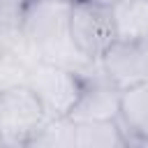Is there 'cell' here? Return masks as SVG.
<instances>
[{
    "instance_id": "obj_1",
    "label": "cell",
    "mask_w": 148,
    "mask_h": 148,
    "mask_svg": "<svg viewBox=\"0 0 148 148\" xmlns=\"http://www.w3.org/2000/svg\"><path fill=\"white\" fill-rule=\"evenodd\" d=\"M69 5L72 2L65 0H32L21 23V39L37 60L65 65L81 74H88L92 67H97V62L81 56L69 42Z\"/></svg>"
},
{
    "instance_id": "obj_8",
    "label": "cell",
    "mask_w": 148,
    "mask_h": 148,
    "mask_svg": "<svg viewBox=\"0 0 148 148\" xmlns=\"http://www.w3.org/2000/svg\"><path fill=\"white\" fill-rule=\"evenodd\" d=\"M109 9L116 39L120 42L148 39V0H118Z\"/></svg>"
},
{
    "instance_id": "obj_10",
    "label": "cell",
    "mask_w": 148,
    "mask_h": 148,
    "mask_svg": "<svg viewBox=\"0 0 148 148\" xmlns=\"http://www.w3.org/2000/svg\"><path fill=\"white\" fill-rule=\"evenodd\" d=\"M35 62H37V58L23 44V39L18 46L2 53L0 56V90L12 88V86H25Z\"/></svg>"
},
{
    "instance_id": "obj_6",
    "label": "cell",
    "mask_w": 148,
    "mask_h": 148,
    "mask_svg": "<svg viewBox=\"0 0 148 148\" xmlns=\"http://www.w3.org/2000/svg\"><path fill=\"white\" fill-rule=\"evenodd\" d=\"M102 72L118 86H132L148 81V39L146 42H120L116 39L99 58Z\"/></svg>"
},
{
    "instance_id": "obj_9",
    "label": "cell",
    "mask_w": 148,
    "mask_h": 148,
    "mask_svg": "<svg viewBox=\"0 0 148 148\" xmlns=\"http://www.w3.org/2000/svg\"><path fill=\"white\" fill-rule=\"evenodd\" d=\"M76 148H123L130 146L118 120H74Z\"/></svg>"
},
{
    "instance_id": "obj_2",
    "label": "cell",
    "mask_w": 148,
    "mask_h": 148,
    "mask_svg": "<svg viewBox=\"0 0 148 148\" xmlns=\"http://www.w3.org/2000/svg\"><path fill=\"white\" fill-rule=\"evenodd\" d=\"M46 109L28 86L0 90V136L7 148L30 146L37 130L46 123Z\"/></svg>"
},
{
    "instance_id": "obj_15",
    "label": "cell",
    "mask_w": 148,
    "mask_h": 148,
    "mask_svg": "<svg viewBox=\"0 0 148 148\" xmlns=\"http://www.w3.org/2000/svg\"><path fill=\"white\" fill-rule=\"evenodd\" d=\"M65 2H74V0H65Z\"/></svg>"
},
{
    "instance_id": "obj_12",
    "label": "cell",
    "mask_w": 148,
    "mask_h": 148,
    "mask_svg": "<svg viewBox=\"0 0 148 148\" xmlns=\"http://www.w3.org/2000/svg\"><path fill=\"white\" fill-rule=\"evenodd\" d=\"M30 2L32 0H0V23L21 30V23Z\"/></svg>"
},
{
    "instance_id": "obj_14",
    "label": "cell",
    "mask_w": 148,
    "mask_h": 148,
    "mask_svg": "<svg viewBox=\"0 0 148 148\" xmlns=\"http://www.w3.org/2000/svg\"><path fill=\"white\" fill-rule=\"evenodd\" d=\"M88 2H95V5H102V7H111V5L118 2V0H88Z\"/></svg>"
},
{
    "instance_id": "obj_4",
    "label": "cell",
    "mask_w": 148,
    "mask_h": 148,
    "mask_svg": "<svg viewBox=\"0 0 148 148\" xmlns=\"http://www.w3.org/2000/svg\"><path fill=\"white\" fill-rule=\"evenodd\" d=\"M67 32L69 42L81 56L92 62H99L104 51L116 42L111 9L88 0H74L69 5Z\"/></svg>"
},
{
    "instance_id": "obj_11",
    "label": "cell",
    "mask_w": 148,
    "mask_h": 148,
    "mask_svg": "<svg viewBox=\"0 0 148 148\" xmlns=\"http://www.w3.org/2000/svg\"><path fill=\"white\" fill-rule=\"evenodd\" d=\"M30 146H42V148H76V123L69 116L46 118V123L32 136Z\"/></svg>"
},
{
    "instance_id": "obj_13",
    "label": "cell",
    "mask_w": 148,
    "mask_h": 148,
    "mask_svg": "<svg viewBox=\"0 0 148 148\" xmlns=\"http://www.w3.org/2000/svg\"><path fill=\"white\" fill-rule=\"evenodd\" d=\"M21 44V30L18 28H9V25H2L0 23V56L7 53L9 49L18 46Z\"/></svg>"
},
{
    "instance_id": "obj_3",
    "label": "cell",
    "mask_w": 148,
    "mask_h": 148,
    "mask_svg": "<svg viewBox=\"0 0 148 148\" xmlns=\"http://www.w3.org/2000/svg\"><path fill=\"white\" fill-rule=\"evenodd\" d=\"M25 86L39 97L49 118L69 116L72 106L76 104V99L81 95L83 74L72 67H65V65L37 60L32 65V72H30Z\"/></svg>"
},
{
    "instance_id": "obj_7",
    "label": "cell",
    "mask_w": 148,
    "mask_h": 148,
    "mask_svg": "<svg viewBox=\"0 0 148 148\" xmlns=\"http://www.w3.org/2000/svg\"><path fill=\"white\" fill-rule=\"evenodd\" d=\"M118 123L130 143L146 146L148 141V81H136L120 88Z\"/></svg>"
},
{
    "instance_id": "obj_16",
    "label": "cell",
    "mask_w": 148,
    "mask_h": 148,
    "mask_svg": "<svg viewBox=\"0 0 148 148\" xmlns=\"http://www.w3.org/2000/svg\"><path fill=\"white\" fill-rule=\"evenodd\" d=\"M0 146H2V136H0Z\"/></svg>"
},
{
    "instance_id": "obj_5",
    "label": "cell",
    "mask_w": 148,
    "mask_h": 148,
    "mask_svg": "<svg viewBox=\"0 0 148 148\" xmlns=\"http://www.w3.org/2000/svg\"><path fill=\"white\" fill-rule=\"evenodd\" d=\"M120 88L102 72L99 62L83 74V88L69 111L72 120H118Z\"/></svg>"
}]
</instances>
